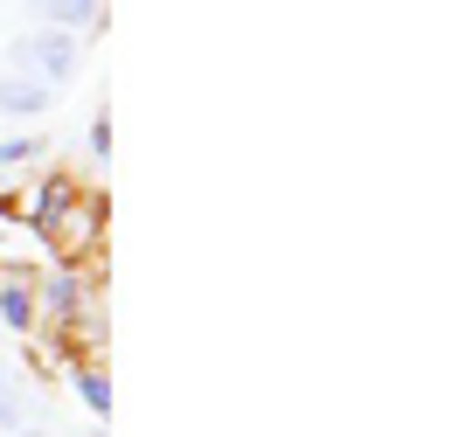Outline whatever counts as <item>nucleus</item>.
<instances>
[{"label":"nucleus","instance_id":"20e7f679","mask_svg":"<svg viewBox=\"0 0 465 437\" xmlns=\"http://www.w3.org/2000/svg\"><path fill=\"white\" fill-rule=\"evenodd\" d=\"M0 112L7 118H42L49 112V84H35V76H21V70H0Z\"/></svg>","mask_w":465,"mask_h":437},{"label":"nucleus","instance_id":"ddd939ff","mask_svg":"<svg viewBox=\"0 0 465 437\" xmlns=\"http://www.w3.org/2000/svg\"><path fill=\"white\" fill-rule=\"evenodd\" d=\"M0 382H7V375H0Z\"/></svg>","mask_w":465,"mask_h":437},{"label":"nucleus","instance_id":"9b49d317","mask_svg":"<svg viewBox=\"0 0 465 437\" xmlns=\"http://www.w3.org/2000/svg\"><path fill=\"white\" fill-rule=\"evenodd\" d=\"M15 437H56V431H42V423H21V431Z\"/></svg>","mask_w":465,"mask_h":437},{"label":"nucleus","instance_id":"1a4fd4ad","mask_svg":"<svg viewBox=\"0 0 465 437\" xmlns=\"http://www.w3.org/2000/svg\"><path fill=\"white\" fill-rule=\"evenodd\" d=\"M35 153H49V146H42V139H0V174L35 167Z\"/></svg>","mask_w":465,"mask_h":437},{"label":"nucleus","instance_id":"6e6552de","mask_svg":"<svg viewBox=\"0 0 465 437\" xmlns=\"http://www.w3.org/2000/svg\"><path fill=\"white\" fill-rule=\"evenodd\" d=\"M28 410H35V402H28V396H21V389H15V382H0V431H7V437H15V431H21V423H28Z\"/></svg>","mask_w":465,"mask_h":437},{"label":"nucleus","instance_id":"f257e3e1","mask_svg":"<svg viewBox=\"0 0 465 437\" xmlns=\"http://www.w3.org/2000/svg\"><path fill=\"white\" fill-rule=\"evenodd\" d=\"M7 70L21 76H35V84H70V76L84 70V42L77 35H63V28H35V35H21L15 49H7Z\"/></svg>","mask_w":465,"mask_h":437},{"label":"nucleus","instance_id":"423d86ee","mask_svg":"<svg viewBox=\"0 0 465 437\" xmlns=\"http://www.w3.org/2000/svg\"><path fill=\"white\" fill-rule=\"evenodd\" d=\"M70 382H77V396L91 417H112V375L104 368H70Z\"/></svg>","mask_w":465,"mask_h":437},{"label":"nucleus","instance_id":"9d476101","mask_svg":"<svg viewBox=\"0 0 465 437\" xmlns=\"http://www.w3.org/2000/svg\"><path fill=\"white\" fill-rule=\"evenodd\" d=\"M91 160H112V112L91 118Z\"/></svg>","mask_w":465,"mask_h":437},{"label":"nucleus","instance_id":"39448f33","mask_svg":"<svg viewBox=\"0 0 465 437\" xmlns=\"http://www.w3.org/2000/svg\"><path fill=\"white\" fill-rule=\"evenodd\" d=\"M28 7L42 15V28H63V35H77L104 15V0H28Z\"/></svg>","mask_w":465,"mask_h":437},{"label":"nucleus","instance_id":"7ed1b4c3","mask_svg":"<svg viewBox=\"0 0 465 437\" xmlns=\"http://www.w3.org/2000/svg\"><path fill=\"white\" fill-rule=\"evenodd\" d=\"M35 305H42V313H49L56 326H77V320H84V278H77L70 264L49 271V278L35 285Z\"/></svg>","mask_w":465,"mask_h":437},{"label":"nucleus","instance_id":"f03ea898","mask_svg":"<svg viewBox=\"0 0 465 437\" xmlns=\"http://www.w3.org/2000/svg\"><path fill=\"white\" fill-rule=\"evenodd\" d=\"M97 229H104V202H91V194H77L70 209L49 223V236L63 243V257L77 264V257H91V243H97Z\"/></svg>","mask_w":465,"mask_h":437},{"label":"nucleus","instance_id":"f8f14e48","mask_svg":"<svg viewBox=\"0 0 465 437\" xmlns=\"http://www.w3.org/2000/svg\"><path fill=\"white\" fill-rule=\"evenodd\" d=\"M91 437H104V431H91Z\"/></svg>","mask_w":465,"mask_h":437},{"label":"nucleus","instance_id":"0eeeda50","mask_svg":"<svg viewBox=\"0 0 465 437\" xmlns=\"http://www.w3.org/2000/svg\"><path fill=\"white\" fill-rule=\"evenodd\" d=\"M70 202H77V188H70V181H42L35 209H28V215H35V229H42V236H49V223H56V215L70 209Z\"/></svg>","mask_w":465,"mask_h":437}]
</instances>
